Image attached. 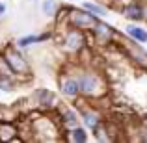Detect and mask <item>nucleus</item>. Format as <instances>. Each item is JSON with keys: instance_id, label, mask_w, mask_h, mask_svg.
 Returning <instances> with one entry per match:
<instances>
[{"instance_id": "1", "label": "nucleus", "mask_w": 147, "mask_h": 143, "mask_svg": "<svg viewBox=\"0 0 147 143\" xmlns=\"http://www.w3.org/2000/svg\"><path fill=\"white\" fill-rule=\"evenodd\" d=\"M69 21H71L73 28H78V30H93L95 24L99 22L97 15L90 13L88 9H73L69 13Z\"/></svg>"}, {"instance_id": "2", "label": "nucleus", "mask_w": 147, "mask_h": 143, "mask_svg": "<svg viewBox=\"0 0 147 143\" xmlns=\"http://www.w3.org/2000/svg\"><path fill=\"white\" fill-rule=\"evenodd\" d=\"M78 87H80V93L88 95V97H97L102 91V82L97 75L93 73H82L78 76Z\"/></svg>"}, {"instance_id": "3", "label": "nucleus", "mask_w": 147, "mask_h": 143, "mask_svg": "<svg viewBox=\"0 0 147 143\" xmlns=\"http://www.w3.org/2000/svg\"><path fill=\"white\" fill-rule=\"evenodd\" d=\"M2 58L6 60V63L9 65L11 73H15V75H26V73L30 71L28 61H26L24 58H22V54L17 52V50H13V48L6 50V54H4Z\"/></svg>"}, {"instance_id": "4", "label": "nucleus", "mask_w": 147, "mask_h": 143, "mask_svg": "<svg viewBox=\"0 0 147 143\" xmlns=\"http://www.w3.org/2000/svg\"><path fill=\"white\" fill-rule=\"evenodd\" d=\"M63 45L69 52H78L80 48H84L86 45V37H84V32L78 28H71L63 37Z\"/></svg>"}, {"instance_id": "5", "label": "nucleus", "mask_w": 147, "mask_h": 143, "mask_svg": "<svg viewBox=\"0 0 147 143\" xmlns=\"http://www.w3.org/2000/svg\"><path fill=\"white\" fill-rule=\"evenodd\" d=\"M60 91L69 99H75L80 95V87H78V80L73 78V76H65L60 82Z\"/></svg>"}, {"instance_id": "6", "label": "nucleus", "mask_w": 147, "mask_h": 143, "mask_svg": "<svg viewBox=\"0 0 147 143\" xmlns=\"http://www.w3.org/2000/svg\"><path fill=\"white\" fill-rule=\"evenodd\" d=\"M123 15H125L129 21H142V19L145 17V11H144V7H142L138 2H132V4H129V6L123 9Z\"/></svg>"}, {"instance_id": "7", "label": "nucleus", "mask_w": 147, "mask_h": 143, "mask_svg": "<svg viewBox=\"0 0 147 143\" xmlns=\"http://www.w3.org/2000/svg\"><path fill=\"white\" fill-rule=\"evenodd\" d=\"M127 34H129L134 41H138V43H147V30H144L142 26L129 24L127 26Z\"/></svg>"}, {"instance_id": "8", "label": "nucleus", "mask_w": 147, "mask_h": 143, "mask_svg": "<svg viewBox=\"0 0 147 143\" xmlns=\"http://www.w3.org/2000/svg\"><path fill=\"white\" fill-rule=\"evenodd\" d=\"M82 121H84V125H86L90 130H97L99 125H100V117L95 113V111H91V110H86L82 113Z\"/></svg>"}, {"instance_id": "9", "label": "nucleus", "mask_w": 147, "mask_h": 143, "mask_svg": "<svg viewBox=\"0 0 147 143\" xmlns=\"http://www.w3.org/2000/svg\"><path fill=\"white\" fill-rule=\"evenodd\" d=\"M93 32H95V36H97L99 39H102V41H110V39H112V36H114V30H112L108 24L100 22V21L97 22V24H95Z\"/></svg>"}, {"instance_id": "10", "label": "nucleus", "mask_w": 147, "mask_h": 143, "mask_svg": "<svg viewBox=\"0 0 147 143\" xmlns=\"http://www.w3.org/2000/svg\"><path fill=\"white\" fill-rule=\"evenodd\" d=\"M49 37H50V34H39V36H24V37H21V39L17 41V45H19L21 48H24V47H28V45L41 43V41L49 39Z\"/></svg>"}, {"instance_id": "11", "label": "nucleus", "mask_w": 147, "mask_h": 143, "mask_svg": "<svg viewBox=\"0 0 147 143\" xmlns=\"http://www.w3.org/2000/svg\"><path fill=\"white\" fill-rule=\"evenodd\" d=\"M71 140L76 143H86L88 141V130L80 128V126H73L71 128Z\"/></svg>"}, {"instance_id": "12", "label": "nucleus", "mask_w": 147, "mask_h": 143, "mask_svg": "<svg viewBox=\"0 0 147 143\" xmlns=\"http://www.w3.org/2000/svg\"><path fill=\"white\" fill-rule=\"evenodd\" d=\"M82 7L84 9H88L90 13H93V15H106L108 11H106V7H102V6H99V4H95V2H84L82 4Z\"/></svg>"}, {"instance_id": "13", "label": "nucleus", "mask_w": 147, "mask_h": 143, "mask_svg": "<svg viewBox=\"0 0 147 143\" xmlns=\"http://www.w3.org/2000/svg\"><path fill=\"white\" fill-rule=\"evenodd\" d=\"M61 119H63V123L69 125L71 128L76 126V123H78V117H76V113L73 110H63V111H61Z\"/></svg>"}, {"instance_id": "14", "label": "nucleus", "mask_w": 147, "mask_h": 143, "mask_svg": "<svg viewBox=\"0 0 147 143\" xmlns=\"http://www.w3.org/2000/svg\"><path fill=\"white\" fill-rule=\"evenodd\" d=\"M41 9H43L45 15L52 17V15H56V11H58V2H56V0H43Z\"/></svg>"}, {"instance_id": "15", "label": "nucleus", "mask_w": 147, "mask_h": 143, "mask_svg": "<svg viewBox=\"0 0 147 143\" xmlns=\"http://www.w3.org/2000/svg\"><path fill=\"white\" fill-rule=\"evenodd\" d=\"M4 15H6V4L0 2V17H4Z\"/></svg>"}]
</instances>
